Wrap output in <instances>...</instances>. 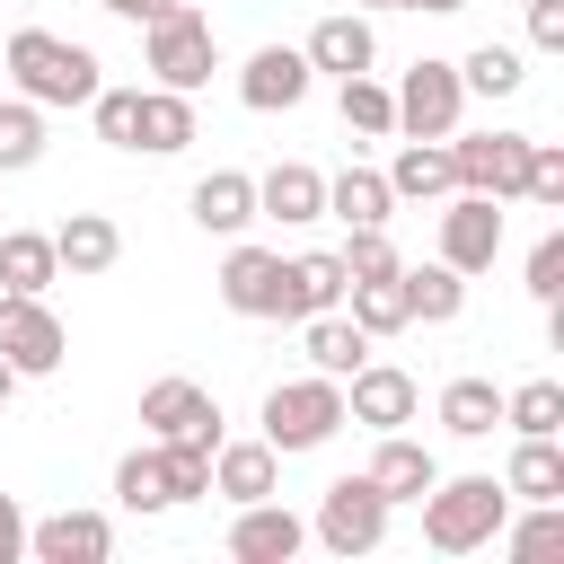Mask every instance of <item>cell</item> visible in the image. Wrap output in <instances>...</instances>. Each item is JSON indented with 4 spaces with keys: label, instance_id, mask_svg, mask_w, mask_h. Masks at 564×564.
I'll list each match as a JSON object with an SVG mask.
<instances>
[{
    "label": "cell",
    "instance_id": "ffe728a7",
    "mask_svg": "<svg viewBox=\"0 0 564 564\" xmlns=\"http://www.w3.org/2000/svg\"><path fill=\"white\" fill-rule=\"evenodd\" d=\"M53 256H62V273H70V282H88V273H115V256H123V229H115L106 212H70V220L53 229Z\"/></svg>",
    "mask_w": 564,
    "mask_h": 564
},
{
    "label": "cell",
    "instance_id": "30bf717a",
    "mask_svg": "<svg viewBox=\"0 0 564 564\" xmlns=\"http://www.w3.org/2000/svg\"><path fill=\"white\" fill-rule=\"evenodd\" d=\"M414 405H423V388H414V370H397V361H361V370L344 379V423L405 432V423H414Z\"/></svg>",
    "mask_w": 564,
    "mask_h": 564
},
{
    "label": "cell",
    "instance_id": "1f68e13d",
    "mask_svg": "<svg viewBox=\"0 0 564 564\" xmlns=\"http://www.w3.org/2000/svg\"><path fill=\"white\" fill-rule=\"evenodd\" d=\"M335 115H344V132H361V141H388V132H397V97H388L370 70L335 79Z\"/></svg>",
    "mask_w": 564,
    "mask_h": 564
},
{
    "label": "cell",
    "instance_id": "836d02e7",
    "mask_svg": "<svg viewBox=\"0 0 564 564\" xmlns=\"http://www.w3.org/2000/svg\"><path fill=\"white\" fill-rule=\"evenodd\" d=\"M44 159V106L35 97H0V176Z\"/></svg>",
    "mask_w": 564,
    "mask_h": 564
},
{
    "label": "cell",
    "instance_id": "7bdbcfd3",
    "mask_svg": "<svg viewBox=\"0 0 564 564\" xmlns=\"http://www.w3.org/2000/svg\"><path fill=\"white\" fill-rule=\"evenodd\" d=\"M529 44L538 53H564V0H529Z\"/></svg>",
    "mask_w": 564,
    "mask_h": 564
},
{
    "label": "cell",
    "instance_id": "74e56055",
    "mask_svg": "<svg viewBox=\"0 0 564 564\" xmlns=\"http://www.w3.org/2000/svg\"><path fill=\"white\" fill-rule=\"evenodd\" d=\"M88 123L106 150H132V123H141V88H97L88 97Z\"/></svg>",
    "mask_w": 564,
    "mask_h": 564
},
{
    "label": "cell",
    "instance_id": "60d3db41",
    "mask_svg": "<svg viewBox=\"0 0 564 564\" xmlns=\"http://www.w3.org/2000/svg\"><path fill=\"white\" fill-rule=\"evenodd\" d=\"M379 273H397L388 229H352V247H344V282H379Z\"/></svg>",
    "mask_w": 564,
    "mask_h": 564
},
{
    "label": "cell",
    "instance_id": "cb8c5ba5",
    "mask_svg": "<svg viewBox=\"0 0 564 564\" xmlns=\"http://www.w3.org/2000/svg\"><path fill=\"white\" fill-rule=\"evenodd\" d=\"M300 352H308V370H326V379H352L361 361H370V335L352 326V317H300Z\"/></svg>",
    "mask_w": 564,
    "mask_h": 564
},
{
    "label": "cell",
    "instance_id": "8fae6325",
    "mask_svg": "<svg viewBox=\"0 0 564 564\" xmlns=\"http://www.w3.org/2000/svg\"><path fill=\"white\" fill-rule=\"evenodd\" d=\"M494 256H502V203L494 194H449V212H441V264L485 273Z\"/></svg>",
    "mask_w": 564,
    "mask_h": 564
},
{
    "label": "cell",
    "instance_id": "681fc988",
    "mask_svg": "<svg viewBox=\"0 0 564 564\" xmlns=\"http://www.w3.org/2000/svg\"><path fill=\"white\" fill-rule=\"evenodd\" d=\"M0 88H9V62H0Z\"/></svg>",
    "mask_w": 564,
    "mask_h": 564
},
{
    "label": "cell",
    "instance_id": "4dcf8cb0",
    "mask_svg": "<svg viewBox=\"0 0 564 564\" xmlns=\"http://www.w3.org/2000/svg\"><path fill=\"white\" fill-rule=\"evenodd\" d=\"M115 502H123V511H176L159 441H141V449H123V458H115Z\"/></svg>",
    "mask_w": 564,
    "mask_h": 564
},
{
    "label": "cell",
    "instance_id": "c3c4849f",
    "mask_svg": "<svg viewBox=\"0 0 564 564\" xmlns=\"http://www.w3.org/2000/svg\"><path fill=\"white\" fill-rule=\"evenodd\" d=\"M352 9H405V0H352Z\"/></svg>",
    "mask_w": 564,
    "mask_h": 564
},
{
    "label": "cell",
    "instance_id": "f1b7e54d",
    "mask_svg": "<svg viewBox=\"0 0 564 564\" xmlns=\"http://www.w3.org/2000/svg\"><path fill=\"white\" fill-rule=\"evenodd\" d=\"M397 282H405V308H414L423 326H449V317L467 308V273H458V264H441V256H432V264H414V273L397 264Z\"/></svg>",
    "mask_w": 564,
    "mask_h": 564
},
{
    "label": "cell",
    "instance_id": "9a60e30c",
    "mask_svg": "<svg viewBox=\"0 0 564 564\" xmlns=\"http://www.w3.org/2000/svg\"><path fill=\"white\" fill-rule=\"evenodd\" d=\"M256 220H282V229H308V220H326V176H317L308 159H282V167H264V176H256Z\"/></svg>",
    "mask_w": 564,
    "mask_h": 564
},
{
    "label": "cell",
    "instance_id": "277c9868",
    "mask_svg": "<svg viewBox=\"0 0 564 564\" xmlns=\"http://www.w3.org/2000/svg\"><path fill=\"white\" fill-rule=\"evenodd\" d=\"M335 432H344V379L308 370V379H282V388L264 397V441H273L282 458H300V449H326Z\"/></svg>",
    "mask_w": 564,
    "mask_h": 564
},
{
    "label": "cell",
    "instance_id": "e575fe53",
    "mask_svg": "<svg viewBox=\"0 0 564 564\" xmlns=\"http://www.w3.org/2000/svg\"><path fill=\"white\" fill-rule=\"evenodd\" d=\"M502 423H511V432H564V379H520V388H502Z\"/></svg>",
    "mask_w": 564,
    "mask_h": 564
},
{
    "label": "cell",
    "instance_id": "3957f363",
    "mask_svg": "<svg viewBox=\"0 0 564 564\" xmlns=\"http://www.w3.org/2000/svg\"><path fill=\"white\" fill-rule=\"evenodd\" d=\"M141 62H150L159 88H185V97H194V88L220 70V35H212V18H203L194 0H176L167 18L141 26Z\"/></svg>",
    "mask_w": 564,
    "mask_h": 564
},
{
    "label": "cell",
    "instance_id": "e0dca14e",
    "mask_svg": "<svg viewBox=\"0 0 564 564\" xmlns=\"http://www.w3.org/2000/svg\"><path fill=\"white\" fill-rule=\"evenodd\" d=\"M326 308H344V256H326V247H308V256H282V308L273 317H326Z\"/></svg>",
    "mask_w": 564,
    "mask_h": 564
},
{
    "label": "cell",
    "instance_id": "44dd1931",
    "mask_svg": "<svg viewBox=\"0 0 564 564\" xmlns=\"http://www.w3.org/2000/svg\"><path fill=\"white\" fill-rule=\"evenodd\" d=\"M502 494L511 502H564V449H555V432H520V449L502 467Z\"/></svg>",
    "mask_w": 564,
    "mask_h": 564
},
{
    "label": "cell",
    "instance_id": "d6986e66",
    "mask_svg": "<svg viewBox=\"0 0 564 564\" xmlns=\"http://www.w3.org/2000/svg\"><path fill=\"white\" fill-rule=\"evenodd\" d=\"M273 476H282V449H273V441H212V494H229V502H264Z\"/></svg>",
    "mask_w": 564,
    "mask_h": 564
},
{
    "label": "cell",
    "instance_id": "83f0119b",
    "mask_svg": "<svg viewBox=\"0 0 564 564\" xmlns=\"http://www.w3.org/2000/svg\"><path fill=\"white\" fill-rule=\"evenodd\" d=\"M53 282H62L53 229H0V291H53Z\"/></svg>",
    "mask_w": 564,
    "mask_h": 564
},
{
    "label": "cell",
    "instance_id": "ba28073f",
    "mask_svg": "<svg viewBox=\"0 0 564 564\" xmlns=\"http://www.w3.org/2000/svg\"><path fill=\"white\" fill-rule=\"evenodd\" d=\"M449 167H458V194L511 203L529 176V132H449Z\"/></svg>",
    "mask_w": 564,
    "mask_h": 564
},
{
    "label": "cell",
    "instance_id": "2e32d148",
    "mask_svg": "<svg viewBox=\"0 0 564 564\" xmlns=\"http://www.w3.org/2000/svg\"><path fill=\"white\" fill-rule=\"evenodd\" d=\"M308 70H326V79H352V70H370L379 62V35H370V18L361 9H335V18H317L308 26Z\"/></svg>",
    "mask_w": 564,
    "mask_h": 564
},
{
    "label": "cell",
    "instance_id": "484cf974",
    "mask_svg": "<svg viewBox=\"0 0 564 564\" xmlns=\"http://www.w3.org/2000/svg\"><path fill=\"white\" fill-rule=\"evenodd\" d=\"M194 220L220 229V238H238V229L256 220V176H247V167H212V176L194 185Z\"/></svg>",
    "mask_w": 564,
    "mask_h": 564
},
{
    "label": "cell",
    "instance_id": "7a4b0ae2",
    "mask_svg": "<svg viewBox=\"0 0 564 564\" xmlns=\"http://www.w3.org/2000/svg\"><path fill=\"white\" fill-rule=\"evenodd\" d=\"M502 520H511L502 476H432V485H423V538H432L441 555H476V546H494Z\"/></svg>",
    "mask_w": 564,
    "mask_h": 564
},
{
    "label": "cell",
    "instance_id": "52a82bcc",
    "mask_svg": "<svg viewBox=\"0 0 564 564\" xmlns=\"http://www.w3.org/2000/svg\"><path fill=\"white\" fill-rule=\"evenodd\" d=\"M388 494L370 485V476H335L326 485V502H317V520H308V538H326L335 555H370L379 538H388Z\"/></svg>",
    "mask_w": 564,
    "mask_h": 564
},
{
    "label": "cell",
    "instance_id": "d590c367",
    "mask_svg": "<svg viewBox=\"0 0 564 564\" xmlns=\"http://www.w3.org/2000/svg\"><path fill=\"white\" fill-rule=\"evenodd\" d=\"M458 79H467L476 97H511V88H520L529 70H520V53H511V44H476V53L458 62Z\"/></svg>",
    "mask_w": 564,
    "mask_h": 564
},
{
    "label": "cell",
    "instance_id": "ee69618b",
    "mask_svg": "<svg viewBox=\"0 0 564 564\" xmlns=\"http://www.w3.org/2000/svg\"><path fill=\"white\" fill-rule=\"evenodd\" d=\"M26 555V511H18V494H0V564H18Z\"/></svg>",
    "mask_w": 564,
    "mask_h": 564
},
{
    "label": "cell",
    "instance_id": "5b68a950",
    "mask_svg": "<svg viewBox=\"0 0 564 564\" xmlns=\"http://www.w3.org/2000/svg\"><path fill=\"white\" fill-rule=\"evenodd\" d=\"M388 97H397V132H405V141H449L458 115H467V79H458V62H432V53H423Z\"/></svg>",
    "mask_w": 564,
    "mask_h": 564
},
{
    "label": "cell",
    "instance_id": "7dc6e473",
    "mask_svg": "<svg viewBox=\"0 0 564 564\" xmlns=\"http://www.w3.org/2000/svg\"><path fill=\"white\" fill-rule=\"evenodd\" d=\"M9 397H18V370H9V361H0V405H9Z\"/></svg>",
    "mask_w": 564,
    "mask_h": 564
},
{
    "label": "cell",
    "instance_id": "4316f807",
    "mask_svg": "<svg viewBox=\"0 0 564 564\" xmlns=\"http://www.w3.org/2000/svg\"><path fill=\"white\" fill-rule=\"evenodd\" d=\"M326 212H335L344 229H388L397 194H388V176H379V167H344V176H326Z\"/></svg>",
    "mask_w": 564,
    "mask_h": 564
},
{
    "label": "cell",
    "instance_id": "4fadbf2b",
    "mask_svg": "<svg viewBox=\"0 0 564 564\" xmlns=\"http://www.w3.org/2000/svg\"><path fill=\"white\" fill-rule=\"evenodd\" d=\"M308 79H317V70H308L300 44H256L247 70H238V97H247L256 115H291V106L308 97Z\"/></svg>",
    "mask_w": 564,
    "mask_h": 564
},
{
    "label": "cell",
    "instance_id": "6da1fadb",
    "mask_svg": "<svg viewBox=\"0 0 564 564\" xmlns=\"http://www.w3.org/2000/svg\"><path fill=\"white\" fill-rule=\"evenodd\" d=\"M0 62H9V88L35 97V106H88V97L106 88V79H97V53L70 44V35H53V26H18V35L0 44Z\"/></svg>",
    "mask_w": 564,
    "mask_h": 564
},
{
    "label": "cell",
    "instance_id": "f546056e",
    "mask_svg": "<svg viewBox=\"0 0 564 564\" xmlns=\"http://www.w3.org/2000/svg\"><path fill=\"white\" fill-rule=\"evenodd\" d=\"M494 423H502V388H494V379H476V370H467V379H449V388H441V432L485 441Z\"/></svg>",
    "mask_w": 564,
    "mask_h": 564
},
{
    "label": "cell",
    "instance_id": "ab89813d",
    "mask_svg": "<svg viewBox=\"0 0 564 564\" xmlns=\"http://www.w3.org/2000/svg\"><path fill=\"white\" fill-rule=\"evenodd\" d=\"M520 203H546V212H564V150H555V141H529V176H520Z\"/></svg>",
    "mask_w": 564,
    "mask_h": 564
},
{
    "label": "cell",
    "instance_id": "f35d334b",
    "mask_svg": "<svg viewBox=\"0 0 564 564\" xmlns=\"http://www.w3.org/2000/svg\"><path fill=\"white\" fill-rule=\"evenodd\" d=\"M159 458H167V494H176V502L212 494V449H203V441H159Z\"/></svg>",
    "mask_w": 564,
    "mask_h": 564
},
{
    "label": "cell",
    "instance_id": "d4e9b609",
    "mask_svg": "<svg viewBox=\"0 0 564 564\" xmlns=\"http://www.w3.org/2000/svg\"><path fill=\"white\" fill-rule=\"evenodd\" d=\"M361 476H370L388 502H423V485H432L441 467H432V449H423V441H405V432H379V458H370Z\"/></svg>",
    "mask_w": 564,
    "mask_h": 564
},
{
    "label": "cell",
    "instance_id": "ac0fdd59",
    "mask_svg": "<svg viewBox=\"0 0 564 564\" xmlns=\"http://www.w3.org/2000/svg\"><path fill=\"white\" fill-rule=\"evenodd\" d=\"M220 308L273 317V308H282V256H273V247H229V264H220Z\"/></svg>",
    "mask_w": 564,
    "mask_h": 564
},
{
    "label": "cell",
    "instance_id": "5bb4252c",
    "mask_svg": "<svg viewBox=\"0 0 564 564\" xmlns=\"http://www.w3.org/2000/svg\"><path fill=\"white\" fill-rule=\"evenodd\" d=\"M26 555H35V564H106V555H115V520H106V511L26 520Z\"/></svg>",
    "mask_w": 564,
    "mask_h": 564
},
{
    "label": "cell",
    "instance_id": "f6af8a7d",
    "mask_svg": "<svg viewBox=\"0 0 564 564\" xmlns=\"http://www.w3.org/2000/svg\"><path fill=\"white\" fill-rule=\"evenodd\" d=\"M97 9H115V18H132V26H150V18H167L176 0H97Z\"/></svg>",
    "mask_w": 564,
    "mask_h": 564
},
{
    "label": "cell",
    "instance_id": "7c38bea8",
    "mask_svg": "<svg viewBox=\"0 0 564 564\" xmlns=\"http://www.w3.org/2000/svg\"><path fill=\"white\" fill-rule=\"evenodd\" d=\"M300 546H308V520L291 502H273V494L264 502H238V520H229V555L238 564H291Z\"/></svg>",
    "mask_w": 564,
    "mask_h": 564
},
{
    "label": "cell",
    "instance_id": "b9f144b4",
    "mask_svg": "<svg viewBox=\"0 0 564 564\" xmlns=\"http://www.w3.org/2000/svg\"><path fill=\"white\" fill-rule=\"evenodd\" d=\"M529 291H538V300L564 291V229H546V238L529 247Z\"/></svg>",
    "mask_w": 564,
    "mask_h": 564
},
{
    "label": "cell",
    "instance_id": "603a6c76",
    "mask_svg": "<svg viewBox=\"0 0 564 564\" xmlns=\"http://www.w3.org/2000/svg\"><path fill=\"white\" fill-rule=\"evenodd\" d=\"M388 194H397V203H441V194H458L449 141H405L397 167H388Z\"/></svg>",
    "mask_w": 564,
    "mask_h": 564
},
{
    "label": "cell",
    "instance_id": "7402d4cb",
    "mask_svg": "<svg viewBox=\"0 0 564 564\" xmlns=\"http://www.w3.org/2000/svg\"><path fill=\"white\" fill-rule=\"evenodd\" d=\"M185 141H194V97H185V88H141L132 150H150V159H176Z\"/></svg>",
    "mask_w": 564,
    "mask_h": 564
},
{
    "label": "cell",
    "instance_id": "8d00e7d4",
    "mask_svg": "<svg viewBox=\"0 0 564 564\" xmlns=\"http://www.w3.org/2000/svg\"><path fill=\"white\" fill-rule=\"evenodd\" d=\"M511 555H555L564 546V502H529V520H502L494 529Z\"/></svg>",
    "mask_w": 564,
    "mask_h": 564
},
{
    "label": "cell",
    "instance_id": "8992f818",
    "mask_svg": "<svg viewBox=\"0 0 564 564\" xmlns=\"http://www.w3.org/2000/svg\"><path fill=\"white\" fill-rule=\"evenodd\" d=\"M62 352H70V335H62V317L44 308V291H0V361H9L18 379H53Z\"/></svg>",
    "mask_w": 564,
    "mask_h": 564
},
{
    "label": "cell",
    "instance_id": "bcb514c9",
    "mask_svg": "<svg viewBox=\"0 0 564 564\" xmlns=\"http://www.w3.org/2000/svg\"><path fill=\"white\" fill-rule=\"evenodd\" d=\"M405 9H432V18H449V9H467V0H405Z\"/></svg>",
    "mask_w": 564,
    "mask_h": 564
},
{
    "label": "cell",
    "instance_id": "d6a6232c",
    "mask_svg": "<svg viewBox=\"0 0 564 564\" xmlns=\"http://www.w3.org/2000/svg\"><path fill=\"white\" fill-rule=\"evenodd\" d=\"M344 300H352V326L379 344V335H397V326H414V308H405V282L397 273H379V282H344Z\"/></svg>",
    "mask_w": 564,
    "mask_h": 564
},
{
    "label": "cell",
    "instance_id": "9c48e42d",
    "mask_svg": "<svg viewBox=\"0 0 564 564\" xmlns=\"http://www.w3.org/2000/svg\"><path fill=\"white\" fill-rule=\"evenodd\" d=\"M141 432L150 441H220V397L203 379H150L141 388Z\"/></svg>",
    "mask_w": 564,
    "mask_h": 564
}]
</instances>
